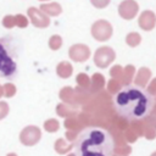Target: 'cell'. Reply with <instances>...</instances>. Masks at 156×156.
<instances>
[{"label": "cell", "instance_id": "9", "mask_svg": "<svg viewBox=\"0 0 156 156\" xmlns=\"http://www.w3.org/2000/svg\"><path fill=\"white\" fill-rule=\"evenodd\" d=\"M156 24V17L151 11H144L139 17V26L145 30H151Z\"/></svg>", "mask_w": 156, "mask_h": 156}, {"label": "cell", "instance_id": "6", "mask_svg": "<svg viewBox=\"0 0 156 156\" xmlns=\"http://www.w3.org/2000/svg\"><path fill=\"white\" fill-rule=\"evenodd\" d=\"M28 16L32 21V23L35 26V27H39V28H44V27H48L50 24V20L49 17L41 12L40 10L35 9V7H29L28 9Z\"/></svg>", "mask_w": 156, "mask_h": 156}, {"label": "cell", "instance_id": "15", "mask_svg": "<svg viewBox=\"0 0 156 156\" xmlns=\"http://www.w3.org/2000/svg\"><path fill=\"white\" fill-rule=\"evenodd\" d=\"M2 24L6 27V28H12L16 23H15V17L13 16H5L4 18H2Z\"/></svg>", "mask_w": 156, "mask_h": 156}, {"label": "cell", "instance_id": "10", "mask_svg": "<svg viewBox=\"0 0 156 156\" xmlns=\"http://www.w3.org/2000/svg\"><path fill=\"white\" fill-rule=\"evenodd\" d=\"M41 12L51 15V16H57L61 13V6L56 2H51V4H43L41 5Z\"/></svg>", "mask_w": 156, "mask_h": 156}, {"label": "cell", "instance_id": "18", "mask_svg": "<svg viewBox=\"0 0 156 156\" xmlns=\"http://www.w3.org/2000/svg\"><path fill=\"white\" fill-rule=\"evenodd\" d=\"M4 88L7 90V95H12V93L15 91V87H13V85H11V84H7V85H5Z\"/></svg>", "mask_w": 156, "mask_h": 156}, {"label": "cell", "instance_id": "3", "mask_svg": "<svg viewBox=\"0 0 156 156\" xmlns=\"http://www.w3.org/2000/svg\"><path fill=\"white\" fill-rule=\"evenodd\" d=\"M21 43L13 35L0 38V78L13 79L18 73Z\"/></svg>", "mask_w": 156, "mask_h": 156}, {"label": "cell", "instance_id": "7", "mask_svg": "<svg viewBox=\"0 0 156 156\" xmlns=\"http://www.w3.org/2000/svg\"><path fill=\"white\" fill-rule=\"evenodd\" d=\"M138 9V4L134 0H124L118 7V12L124 20H130L136 15Z\"/></svg>", "mask_w": 156, "mask_h": 156}, {"label": "cell", "instance_id": "17", "mask_svg": "<svg viewBox=\"0 0 156 156\" xmlns=\"http://www.w3.org/2000/svg\"><path fill=\"white\" fill-rule=\"evenodd\" d=\"M6 112H7V105L4 104V102H1V104H0V118H1L4 115H6Z\"/></svg>", "mask_w": 156, "mask_h": 156}, {"label": "cell", "instance_id": "13", "mask_svg": "<svg viewBox=\"0 0 156 156\" xmlns=\"http://www.w3.org/2000/svg\"><path fill=\"white\" fill-rule=\"evenodd\" d=\"M62 44V39L60 35H52L49 40V46L52 49V50H57Z\"/></svg>", "mask_w": 156, "mask_h": 156}, {"label": "cell", "instance_id": "1", "mask_svg": "<svg viewBox=\"0 0 156 156\" xmlns=\"http://www.w3.org/2000/svg\"><path fill=\"white\" fill-rule=\"evenodd\" d=\"M155 100L144 89L138 87L123 88L113 100L117 113L127 119H141L146 117L152 107Z\"/></svg>", "mask_w": 156, "mask_h": 156}, {"label": "cell", "instance_id": "2", "mask_svg": "<svg viewBox=\"0 0 156 156\" xmlns=\"http://www.w3.org/2000/svg\"><path fill=\"white\" fill-rule=\"evenodd\" d=\"M113 145L112 135L107 130L89 127L79 134L74 144V152L77 156H112Z\"/></svg>", "mask_w": 156, "mask_h": 156}, {"label": "cell", "instance_id": "4", "mask_svg": "<svg viewBox=\"0 0 156 156\" xmlns=\"http://www.w3.org/2000/svg\"><path fill=\"white\" fill-rule=\"evenodd\" d=\"M91 34L99 41L107 40L111 37V34H112V27H111V24L107 21L100 20V21H98V22H95L93 24Z\"/></svg>", "mask_w": 156, "mask_h": 156}, {"label": "cell", "instance_id": "5", "mask_svg": "<svg viewBox=\"0 0 156 156\" xmlns=\"http://www.w3.org/2000/svg\"><path fill=\"white\" fill-rule=\"evenodd\" d=\"M113 60H115V51L108 46L99 48L94 56V61L99 67H106Z\"/></svg>", "mask_w": 156, "mask_h": 156}, {"label": "cell", "instance_id": "8", "mask_svg": "<svg viewBox=\"0 0 156 156\" xmlns=\"http://www.w3.org/2000/svg\"><path fill=\"white\" fill-rule=\"evenodd\" d=\"M89 55H90L89 48L87 45H83V44H76V45L71 46V49H69L71 58H73L77 62L85 61L89 57Z\"/></svg>", "mask_w": 156, "mask_h": 156}, {"label": "cell", "instance_id": "16", "mask_svg": "<svg viewBox=\"0 0 156 156\" xmlns=\"http://www.w3.org/2000/svg\"><path fill=\"white\" fill-rule=\"evenodd\" d=\"M90 1L95 7H99V9H102V7L107 6L108 2H110V0H90Z\"/></svg>", "mask_w": 156, "mask_h": 156}, {"label": "cell", "instance_id": "12", "mask_svg": "<svg viewBox=\"0 0 156 156\" xmlns=\"http://www.w3.org/2000/svg\"><path fill=\"white\" fill-rule=\"evenodd\" d=\"M140 35L138 34V33H129L128 35H127V44L129 45V46H136L139 43H140Z\"/></svg>", "mask_w": 156, "mask_h": 156}, {"label": "cell", "instance_id": "11", "mask_svg": "<svg viewBox=\"0 0 156 156\" xmlns=\"http://www.w3.org/2000/svg\"><path fill=\"white\" fill-rule=\"evenodd\" d=\"M57 73H58V76L66 78L72 73V66L68 62H61L57 66Z\"/></svg>", "mask_w": 156, "mask_h": 156}, {"label": "cell", "instance_id": "14", "mask_svg": "<svg viewBox=\"0 0 156 156\" xmlns=\"http://www.w3.org/2000/svg\"><path fill=\"white\" fill-rule=\"evenodd\" d=\"M15 23H16L18 27L23 28V27H27L28 20H27L23 15H17V16H15Z\"/></svg>", "mask_w": 156, "mask_h": 156}]
</instances>
